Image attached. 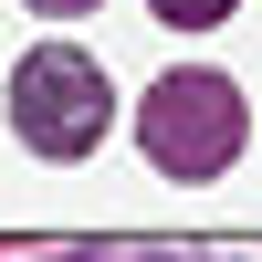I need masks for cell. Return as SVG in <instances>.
I'll use <instances>...</instances> for the list:
<instances>
[{
  "label": "cell",
  "mask_w": 262,
  "mask_h": 262,
  "mask_svg": "<svg viewBox=\"0 0 262 262\" xmlns=\"http://www.w3.org/2000/svg\"><path fill=\"white\" fill-rule=\"evenodd\" d=\"M105 63L95 53H74V42H42V53H21V74H11V116H21V137L42 147V158H84V147L105 137Z\"/></svg>",
  "instance_id": "6da1fadb"
},
{
  "label": "cell",
  "mask_w": 262,
  "mask_h": 262,
  "mask_svg": "<svg viewBox=\"0 0 262 262\" xmlns=\"http://www.w3.org/2000/svg\"><path fill=\"white\" fill-rule=\"evenodd\" d=\"M137 137H147V158H158L168 179H221L231 147H242V95H231L221 74H168L158 95L137 105Z\"/></svg>",
  "instance_id": "7a4b0ae2"
},
{
  "label": "cell",
  "mask_w": 262,
  "mask_h": 262,
  "mask_svg": "<svg viewBox=\"0 0 262 262\" xmlns=\"http://www.w3.org/2000/svg\"><path fill=\"white\" fill-rule=\"evenodd\" d=\"M158 21H189L200 32V21H231V0H158Z\"/></svg>",
  "instance_id": "3957f363"
},
{
  "label": "cell",
  "mask_w": 262,
  "mask_h": 262,
  "mask_svg": "<svg viewBox=\"0 0 262 262\" xmlns=\"http://www.w3.org/2000/svg\"><path fill=\"white\" fill-rule=\"evenodd\" d=\"M32 11H53V21H74V11H95V0H32Z\"/></svg>",
  "instance_id": "277c9868"
}]
</instances>
